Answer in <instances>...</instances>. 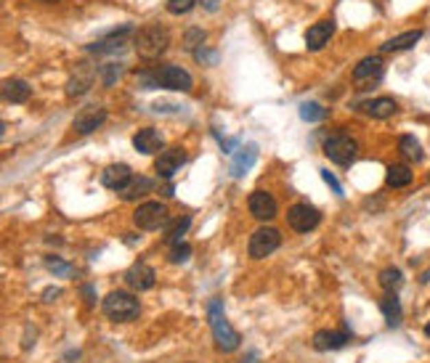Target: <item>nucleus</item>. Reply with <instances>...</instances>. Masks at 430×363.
Listing matches in <instances>:
<instances>
[{
	"label": "nucleus",
	"instance_id": "1a4fd4ad",
	"mask_svg": "<svg viewBox=\"0 0 430 363\" xmlns=\"http://www.w3.org/2000/svg\"><path fill=\"white\" fill-rule=\"evenodd\" d=\"M186 164V151L181 146H173V149H163L160 151V157L154 162V167H157V175L165 178V181H170L181 167Z\"/></svg>",
	"mask_w": 430,
	"mask_h": 363
},
{
	"label": "nucleus",
	"instance_id": "f704fd0d",
	"mask_svg": "<svg viewBox=\"0 0 430 363\" xmlns=\"http://www.w3.org/2000/svg\"><path fill=\"white\" fill-rule=\"evenodd\" d=\"M194 3L197 0H167V11L176 14V16H181V14H189L194 8Z\"/></svg>",
	"mask_w": 430,
	"mask_h": 363
},
{
	"label": "nucleus",
	"instance_id": "2f4dec72",
	"mask_svg": "<svg viewBox=\"0 0 430 363\" xmlns=\"http://www.w3.org/2000/svg\"><path fill=\"white\" fill-rule=\"evenodd\" d=\"M45 268L51 271V273H59V276H64V279H72V265L69 262H64L62 258H53V255H48L45 258Z\"/></svg>",
	"mask_w": 430,
	"mask_h": 363
},
{
	"label": "nucleus",
	"instance_id": "0eeeda50",
	"mask_svg": "<svg viewBox=\"0 0 430 363\" xmlns=\"http://www.w3.org/2000/svg\"><path fill=\"white\" fill-rule=\"evenodd\" d=\"M322 221V212L316 210V207H311V204H292L289 207V212H287V223H289V228L292 231H298V234H308L311 228H316Z\"/></svg>",
	"mask_w": 430,
	"mask_h": 363
},
{
	"label": "nucleus",
	"instance_id": "79ce46f5",
	"mask_svg": "<svg viewBox=\"0 0 430 363\" xmlns=\"http://www.w3.org/2000/svg\"><path fill=\"white\" fill-rule=\"evenodd\" d=\"M43 3H56V0H43Z\"/></svg>",
	"mask_w": 430,
	"mask_h": 363
},
{
	"label": "nucleus",
	"instance_id": "a19ab883",
	"mask_svg": "<svg viewBox=\"0 0 430 363\" xmlns=\"http://www.w3.org/2000/svg\"><path fill=\"white\" fill-rule=\"evenodd\" d=\"M425 334H428V337H430V323H428V326H425Z\"/></svg>",
	"mask_w": 430,
	"mask_h": 363
},
{
	"label": "nucleus",
	"instance_id": "393cba45",
	"mask_svg": "<svg viewBox=\"0 0 430 363\" xmlns=\"http://www.w3.org/2000/svg\"><path fill=\"white\" fill-rule=\"evenodd\" d=\"M385 183L390 188H407L411 183V170L407 164H390L385 173Z\"/></svg>",
	"mask_w": 430,
	"mask_h": 363
},
{
	"label": "nucleus",
	"instance_id": "72a5a7b5",
	"mask_svg": "<svg viewBox=\"0 0 430 363\" xmlns=\"http://www.w3.org/2000/svg\"><path fill=\"white\" fill-rule=\"evenodd\" d=\"M184 45L189 51H197L200 45H205V32L202 29H189L184 38Z\"/></svg>",
	"mask_w": 430,
	"mask_h": 363
},
{
	"label": "nucleus",
	"instance_id": "a211bd4d",
	"mask_svg": "<svg viewBox=\"0 0 430 363\" xmlns=\"http://www.w3.org/2000/svg\"><path fill=\"white\" fill-rule=\"evenodd\" d=\"M420 40H422V29H409V32H404V35H396V38H390L388 42H383V45H380V53L409 51V48H414Z\"/></svg>",
	"mask_w": 430,
	"mask_h": 363
},
{
	"label": "nucleus",
	"instance_id": "c9c22d12",
	"mask_svg": "<svg viewBox=\"0 0 430 363\" xmlns=\"http://www.w3.org/2000/svg\"><path fill=\"white\" fill-rule=\"evenodd\" d=\"M322 178H324V183H327V186L332 188V191H335V194H337V197H343V186H340V181H337V178H335L329 170H322Z\"/></svg>",
	"mask_w": 430,
	"mask_h": 363
},
{
	"label": "nucleus",
	"instance_id": "cd10ccee",
	"mask_svg": "<svg viewBox=\"0 0 430 363\" xmlns=\"http://www.w3.org/2000/svg\"><path fill=\"white\" fill-rule=\"evenodd\" d=\"M401 284H404V276H401L398 268H385V271L380 273V286H383L385 292H396Z\"/></svg>",
	"mask_w": 430,
	"mask_h": 363
},
{
	"label": "nucleus",
	"instance_id": "20e7f679",
	"mask_svg": "<svg viewBox=\"0 0 430 363\" xmlns=\"http://www.w3.org/2000/svg\"><path fill=\"white\" fill-rule=\"evenodd\" d=\"M324 154H327V160H332L335 164L348 167V164H353V160L359 157V143L353 141L350 136H346V133H337V136H329L327 141H324Z\"/></svg>",
	"mask_w": 430,
	"mask_h": 363
},
{
	"label": "nucleus",
	"instance_id": "b1692460",
	"mask_svg": "<svg viewBox=\"0 0 430 363\" xmlns=\"http://www.w3.org/2000/svg\"><path fill=\"white\" fill-rule=\"evenodd\" d=\"M380 310H383L388 326H398V323H401V303H398L396 292H388V295L380 300Z\"/></svg>",
	"mask_w": 430,
	"mask_h": 363
},
{
	"label": "nucleus",
	"instance_id": "9b49d317",
	"mask_svg": "<svg viewBox=\"0 0 430 363\" xmlns=\"http://www.w3.org/2000/svg\"><path fill=\"white\" fill-rule=\"evenodd\" d=\"M250 212H252L255 221H274L279 207H276V199L268 191H252L250 194Z\"/></svg>",
	"mask_w": 430,
	"mask_h": 363
},
{
	"label": "nucleus",
	"instance_id": "5701e85b",
	"mask_svg": "<svg viewBox=\"0 0 430 363\" xmlns=\"http://www.w3.org/2000/svg\"><path fill=\"white\" fill-rule=\"evenodd\" d=\"M361 106H364V112H367L369 117H374V120H388V117H393L398 112V106H396L393 99H374V101H367L361 103Z\"/></svg>",
	"mask_w": 430,
	"mask_h": 363
},
{
	"label": "nucleus",
	"instance_id": "4be33fe9",
	"mask_svg": "<svg viewBox=\"0 0 430 363\" xmlns=\"http://www.w3.org/2000/svg\"><path fill=\"white\" fill-rule=\"evenodd\" d=\"M32 96V88L24 80H8L3 85V99L8 103H27Z\"/></svg>",
	"mask_w": 430,
	"mask_h": 363
},
{
	"label": "nucleus",
	"instance_id": "aec40b11",
	"mask_svg": "<svg viewBox=\"0 0 430 363\" xmlns=\"http://www.w3.org/2000/svg\"><path fill=\"white\" fill-rule=\"evenodd\" d=\"M128 32H130V27H123V29L112 32L109 38L99 40L96 45H88V51H91V53H120L125 48V35H128Z\"/></svg>",
	"mask_w": 430,
	"mask_h": 363
},
{
	"label": "nucleus",
	"instance_id": "c85d7f7f",
	"mask_svg": "<svg viewBox=\"0 0 430 363\" xmlns=\"http://www.w3.org/2000/svg\"><path fill=\"white\" fill-rule=\"evenodd\" d=\"M120 75H123V64H115V61H109V64H101V69H99V77L106 88H112L115 82L120 80Z\"/></svg>",
	"mask_w": 430,
	"mask_h": 363
},
{
	"label": "nucleus",
	"instance_id": "ea45409f",
	"mask_svg": "<svg viewBox=\"0 0 430 363\" xmlns=\"http://www.w3.org/2000/svg\"><path fill=\"white\" fill-rule=\"evenodd\" d=\"M420 281H422V284H428V281H430V271H425V273L420 276Z\"/></svg>",
	"mask_w": 430,
	"mask_h": 363
},
{
	"label": "nucleus",
	"instance_id": "39448f33",
	"mask_svg": "<svg viewBox=\"0 0 430 363\" xmlns=\"http://www.w3.org/2000/svg\"><path fill=\"white\" fill-rule=\"evenodd\" d=\"M282 247V234L276 228H258L252 236H250V258L252 260H263L268 255H274L276 249Z\"/></svg>",
	"mask_w": 430,
	"mask_h": 363
},
{
	"label": "nucleus",
	"instance_id": "f8f14e48",
	"mask_svg": "<svg viewBox=\"0 0 430 363\" xmlns=\"http://www.w3.org/2000/svg\"><path fill=\"white\" fill-rule=\"evenodd\" d=\"M125 281H128L130 289H136V292H146V289L154 286L157 276H154V268H152V265L136 262V265H130V268L125 271Z\"/></svg>",
	"mask_w": 430,
	"mask_h": 363
},
{
	"label": "nucleus",
	"instance_id": "58836bf2",
	"mask_svg": "<svg viewBox=\"0 0 430 363\" xmlns=\"http://www.w3.org/2000/svg\"><path fill=\"white\" fill-rule=\"evenodd\" d=\"M160 194H163V197H167V199H170V197H173V194H176V191H173V186H170V183H167V186H165L163 191H160Z\"/></svg>",
	"mask_w": 430,
	"mask_h": 363
},
{
	"label": "nucleus",
	"instance_id": "4468645a",
	"mask_svg": "<svg viewBox=\"0 0 430 363\" xmlns=\"http://www.w3.org/2000/svg\"><path fill=\"white\" fill-rule=\"evenodd\" d=\"M163 133L157 127H143L133 136V149L139 154H154V151H163Z\"/></svg>",
	"mask_w": 430,
	"mask_h": 363
},
{
	"label": "nucleus",
	"instance_id": "6ab92c4d",
	"mask_svg": "<svg viewBox=\"0 0 430 363\" xmlns=\"http://www.w3.org/2000/svg\"><path fill=\"white\" fill-rule=\"evenodd\" d=\"M152 188H154V183L149 181V178L133 175L130 183H128L125 188H120L117 194H120V199H125V202H136V199H141V197H146V194H152Z\"/></svg>",
	"mask_w": 430,
	"mask_h": 363
},
{
	"label": "nucleus",
	"instance_id": "ddd939ff",
	"mask_svg": "<svg viewBox=\"0 0 430 363\" xmlns=\"http://www.w3.org/2000/svg\"><path fill=\"white\" fill-rule=\"evenodd\" d=\"M335 35V21L332 19H322L316 21L311 29L306 32V48L308 51H322Z\"/></svg>",
	"mask_w": 430,
	"mask_h": 363
},
{
	"label": "nucleus",
	"instance_id": "f257e3e1",
	"mask_svg": "<svg viewBox=\"0 0 430 363\" xmlns=\"http://www.w3.org/2000/svg\"><path fill=\"white\" fill-rule=\"evenodd\" d=\"M207 321H210V329H213V337H215V347L221 353H234L239 345H242V337L239 331L226 321V313H224V303L215 297L207 303Z\"/></svg>",
	"mask_w": 430,
	"mask_h": 363
},
{
	"label": "nucleus",
	"instance_id": "7ed1b4c3",
	"mask_svg": "<svg viewBox=\"0 0 430 363\" xmlns=\"http://www.w3.org/2000/svg\"><path fill=\"white\" fill-rule=\"evenodd\" d=\"M170 45V32L163 29L160 24H152V27H143L141 32L136 35V51L141 53L143 59H157L163 56Z\"/></svg>",
	"mask_w": 430,
	"mask_h": 363
},
{
	"label": "nucleus",
	"instance_id": "4c0bfd02",
	"mask_svg": "<svg viewBox=\"0 0 430 363\" xmlns=\"http://www.w3.org/2000/svg\"><path fill=\"white\" fill-rule=\"evenodd\" d=\"M82 295H85V303L93 305V289L91 286H82Z\"/></svg>",
	"mask_w": 430,
	"mask_h": 363
},
{
	"label": "nucleus",
	"instance_id": "473e14b6",
	"mask_svg": "<svg viewBox=\"0 0 430 363\" xmlns=\"http://www.w3.org/2000/svg\"><path fill=\"white\" fill-rule=\"evenodd\" d=\"M189 258H191V247L184 244V242L176 244V247L170 249V255H167V260L173 262V265H181V262H186Z\"/></svg>",
	"mask_w": 430,
	"mask_h": 363
},
{
	"label": "nucleus",
	"instance_id": "9d476101",
	"mask_svg": "<svg viewBox=\"0 0 430 363\" xmlns=\"http://www.w3.org/2000/svg\"><path fill=\"white\" fill-rule=\"evenodd\" d=\"M106 120V109L99 106V103H91V106H85L80 114L75 117V130L80 133V136H88V133H93V130H99Z\"/></svg>",
	"mask_w": 430,
	"mask_h": 363
},
{
	"label": "nucleus",
	"instance_id": "f3484780",
	"mask_svg": "<svg viewBox=\"0 0 430 363\" xmlns=\"http://www.w3.org/2000/svg\"><path fill=\"white\" fill-rule=\"evenodd\" d=\"M255 160H258V146H255V143L242 146V149L234 154V160H231V175H234V178H242L247 170L255 164Z\"/></svg>",
	"mask_w": 430,
	"mask_h": 363
},
{
	"label": "nucleus",
	"instance_id": "dca6fc26",
	"mask_svg": "<svg viewBox=\"0 0 430 363\" xmlns=\"http://www.w3.org/2000/svg\"><path fill=\"white\" fill-rule=\"evenodd\" d=\"M130 178H133V173H130L128 164H109V167L101 173V183L106 186V188H112V191L125 188V186L130 183Z\"/></svg>",
	"mask_w": 430,
	"mask_h": 363
},
{
	"label": "nucleus",
	"instance_id": "c756f323",
	"mask_svg": "<svg viewBox=\"0 0 430 363\" xmlns=\"http://www.w3.org/2000/svg\"><path fill=\"white\" fill-rule=\"evenodd\" d=\"M189 225H191V218H189V215H184V218H178V221H176L173 225H170V231H167L165 242L181 244V239H184V234L189 231Z\"/></svg>",
	"mask_w": 430,
	"mask_h": 363
},
{
	"label": "nucleus",
	"instance_id": "a878e982",
	"mask_svg": "<svg viewBox=\"0 0 430 363\" xmlns=\"http://www.w3.org/2000/svg\"><path fill=\"white\" fill-rule=\"evenodd\" d=\"M91 82H93V75H91L88 69H82L80 75L69 77V82H67V96H69V99H77V96H85V93L91 90Z\"/></svg>",
	"mask_w": 430,
	"mask_h": 363
},
{
	"label": "nucleus",
	"instance_id": "f03ea898",
	"mask_svg": "<svg viewBox=\"0 0 430 363\" xmlns=\"http://www.w3.org/2000/svg\"><path fill=\"white\" fill-rule=\"evenodd\" d=\"M101 310L109 321L128 323V321H136L141 316V303L133 295H128V292H109L104 297Z\"/></svg>",
	"mask_w": 430,
	"mask_h": 363
},
{
	"label": "nucleus",
	"instance_id": "7c9ffc66",
	"mask_svg": "<svg viewBox=\"0 0 430 363\" xmlns=\"http://www.w3.org/2000/svg\"><path fill=\"white\" fill-rule=\"evenodd\" d=\"M300 117L306 122H322L327 117V112H324V106H319V103L306 101V103H300Z\"/></svg>",
	"mask_w": 430,
	"mask_h": 363
},
{
	"label": "nucleus",
	"instance_id": "412c9836",
	"mask_svg": "<svg viewBox=\"0 0 430 363\" xmlns=\"http://www.w3.org/2000/svg\"><path fill=\"white\" fill-rule=\"evenodd\" d=\"M380 75H383V59H377V56H367V59H361L353 66V80L356 82L374 80Z\"/></svg>",
	"mask_w": 430,
	"mask_h": 363
},
{
	"label": "nucleus",
	"instance_id": "6e6552de",
	"mask_svg": "<svg viewBox=\"0 0 430 363\" xmlns=\"http://www.w3.org/2000/svg\"><path fill=\"white\" fill-rule=\"evenodd\" d=\"M157 72V82H160V88H167V90H191V75L181 69V66H176V64H165L160 69H154Z\"/></svg>",
	"mask_w": 430,
	"mask_h": 363
},
{
	"label": "nucleus",
	"instance_id": "423d86ee",
	"mask_svg": "<svg viewBox=\"0 0 430 363\" xmlns=\"http://www.w3.org/2000/svg\"><path fill=\"white\" fill-rule=\"evenodd\" d=\"M133 223L141 231H157L167 223V207L163 202H143L136 212H133Z\"/></svg>",
	"mask_w": 430,
	"mask_h": 363
},
{
	"label": "nucleus",
	"instance_id": "e433bc0d",
	"mask_svg": "<svg viewBox=\"0 0 430 363\" xmlns=\"http://www.w3.org/2000/svg\"><path fill=\"white\" fill-rule=\"evenodd\" d=\"M59 295H62V289H59V286H51V289L43 292V300H45V303H53Z\"/></svg>",
	"mask_w": 430,
	"mask_h": 363
},
{
	"label": "nucleus",
	"instance_id": "2eb2a0df",
	"mask_svg": "<svg viewBox=\"0 0 430 363\" xmlns=\"http://www.w3.org/2000/svg\"><path fill=\"white\" fill-rule=\"evenodd\" d=\"M348 334L346 331H332V329H322V331H316L313 334V350H319V353H327V350H340V347H346L348 345Z\"/></svg>",
	"mask_w": 430,
	"mask_h": 363
},
{
	"label": "nucleus",
	"instance_id": "bb28decb",
	"mask_svg": "<svg viewBox=\"0 0 430 363\" xmlns=\"http://www.w3.org/2000/svg\"><path fill=\"white\" fill-rule=\"evenodd\" d=\"M398 151L409 162L422 160V146H420V141H417L414 136H401V138H398Z\"/></svg>",
	"mask_w": 430,
	"mask_h": 363
}]
</instances>
